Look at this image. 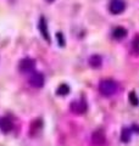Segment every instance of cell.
<instances>
[{
	"instance_id": "52a82bcc",
	"label": "cell",
	"mask_w": 139,
	"mask_h": 146,
	"mask_svg": "<svg viewBox=\"0 0 139 146\" xmlns=\"http://www.w3.org/2000/svg\"><path fill=\"white\" fill-rule=\"evenodd\" d=\"M39 31L41 33V36L46 40L48 43H50V35H49V31H48V25H46L45 18L41 16L39 20Z\"/></svg>"
},
{
	"instance_id": "6da1fadb",
	"label": "cell",
	"mask_w": 139,
	"mask_h": 146,
	"mask_svg": "<svg viewBox=\"0 0 139 146\" xmlns=\"http://www.w3.org/2000/svg\"><path fill=\"white\" fill-rule=\"evenodd\" d=\"M118 90V86L117 83L111 79H105V80H101L100 84H99V91L101 95L104 96H112L114 94L117 93Z\"/></svg>"
},
{
	"instance_id": "7c38bea8",
	"label": "cell",
	"mask_w": 139,
	"mask_h": 146,
	"mask_svg": "<svg viewBox=\"0 0 139 146\" xmlns=\"http://www.w3.org/2000/svg\"><path fill=\"white\" fill-rule=\"evenodd\" d=\"M128 99H129V102H131V104L133 105V106H138V104H139V99H138L137 94L134 93V91H131V93H129Z\"/></svg>"
},
{
	"instance_id": "8fae6325",
	"label": "cell",
	"mask_w": 139,
	"mask_h": 146,
	"mask_svg": "<svg viewBox=\"0 0 139 146\" xmlns=\"http://www.w3.org/2000/svg\"><path fill=\"white\" fill-rule=\"evenodd\" d=\"M132 49H133L134 54L139 55V34H138V35H136V36L133 38V42H132Z\"/></svg>"
},
{
	"instance_id": "ba28073f",
	"label": "cell",
	"mask_w": 139,
	"mask_h": 146,
	"mask_svg": "<svg viewBox=\"0 0 139 146\" xmlns=\"http://www.w3.org/2000/svg\"><path fill=\"white\" fill-rule=\"evenodd\" d=\"M12 122L10 118L7 117H3L0 118V130L4 131V133H9V131L12 130Z\"/></svg>"
},
{
	"instance_id": "7a4b0ae2",
	"label": "cell",
	"mask_w": 139,
	"mask_h": 146,
	"mask_svg": "<svg viewBox=\"0 0 139 146\" xmlns=\"http://www.w3.org/2000/svg\"><path fill=\"white\" fill-rule=\"evenodd\" d=\"M71 111L73 113H77V115H82V113H84L87 111V102L84 100H77V101H73L71 104Z\"/></svg>"
},
{
	"instance_id": "3957f363",
	"label": "cell",
	"mask_w": 139,
	"mask_h": 146,
	"mask_svg": "<svg viewBox=\"0 0 139 146\" xmlns=\"http://www.w3.org/2000/svg\"><path fill=\"white\" fill-rule=\"evenodd\" d=\"M29 83L34 88H41L44 85V76L39 72L32 73V76L29 77Z\"/></svg>"
},
{
	"instance_id": "277c9868",
	"label": "cell",
	"mask_w": 139,
	"mask_h": 146,
	"mask_svg": "<svg viewBox=\"0 0 139 146\" xmlns=\"http://www.w3.org/2000/svg\"><path fill=\"white\" fill-rule=\"evenodd\" d=\"M110 12L114 13V15H118V13H121L124 11V9H126V5H124V3L122 0H112V1L110 3Z\"/></svg>"
},
{
	"instance_id": "9c48e42d",
	"label": "cell",
	"mask_w": 139,
	"mask_h": 146,
	"mask_svg": "<svg viewBox=\"0 0 139 146\" xmlns=\"http://www.w3.org/2000/svg\"><path fill=\"white\" fill-rule=\"evenodd\" d=\"M101 63H103V60H101V57L99 56V55H93V56H90L89 65L93 68H99L101 66Z\"/></svg>"
},
{
	"instance_id": "5bb4252c",
	"label": "cell",
	"mask_w": 139,
	"mask_h": 146,
	"mask_svg": "<svg viewBox=\"0 0 139 146\" xmlns=\"http://www.w3.org/2000/svg\"><path fill=\"white\" fill-rule=\"evenodd\" d=\"M129 139H131V130L129 129H123L122 130V134H121V140L123 141V143H128Z\"/></svg>"
},
{
	"instance_id": "30bf717a",
	"label": "cell",
	"mask_w": 139,
	"mask_h": 146,
	"mask_svg": "<svg viewBox=\"0 0 139 146\" xmlns=\"http://www.w3.org/2000/svg\"><path fill=\"white\" fill-rule=\"evenodd\" d=\"M127 35V31L123 27H117L114 29V38L115 39H122Z\"/></svg>"
},
{
	"instance_id": "4fadbf2b",
	"label": "cell",
	"mask_w": 139,
	"mask_h": 146,
	"mask_svg": "<svg viewBox=\"0 0 139 146\" xmlns=\"http://www.w3.org/2000/svg\"><path fill=\"white\" fill-rule=\"evenodd\" d=\"M70 93V86L67 84H61L57 88V94L59 95H67Z\"/></svg>"
},
{
	"instance_id": "2e32d148",
	"label": "cell",
	"mask_w": 139,
	"mask_h": 146,
	"mask_svg": "<svg viewBox=\"0 0 139 146\" xmlns=\"http://www.w3.org/2000/svg\"><path fill=\"white\" fill-rule=\"evenodd\" d=\"M46 1H48V3H53L54 0H46Z\"/></svg>"
},
{
	"instance_id": "5b68a950",
	"label": "cell",
	"mask_w": 139,
	"mask_h": 146,
	"mask_svg": "<svg viewBox=\"0 0 139 146\" xmlns=\"http://www.w3.org/2000/svg\"><path fill=\"white\" fill-rule=\"evenodd\" d=\"M34 66H35V62L32 60V58H23V60L20 62V71L23 73H29L34 70Z\"/></svg>"
},
{
	"instance_id": "9a60e30c",
	"label": "cell",
	"mask_w": 139,
	"mask_h": 146,
	"mask_svg": "<svg viewBox=\"0 0 139 146\" xmlns=\"http://www.w3.org/2000/svg\"><path fill=\"white\" fill-rule=\"evenodd\" d=\"M56 38H57V40H59V45H60V46H63V45H65V40H63L62 33H57V34H56Z\"/></svg>"
},
{
	"instance_id": "8992f818",
	"label": "cell",
	"mask_w": 139,
	"mask_h": 146,
	"mask_svg": "<svg viewBox=\"0 0 139 146\" xmlns=\"http://www.w3.org/2000/svg\"><path fill=\"white\" fill-rule=\"evenodd\" d=\"M92 141L93 144L96 146H101L106 143V136L104 134L103 130H95L94 133L92 134Z\"/></svg>"
}]
</instances>
